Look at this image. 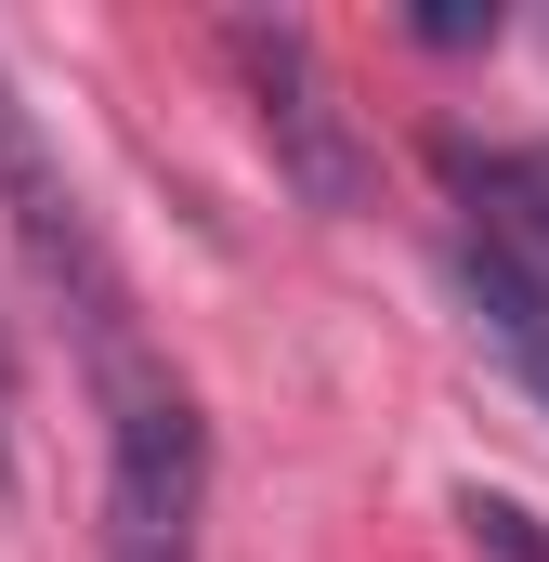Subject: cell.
<instances>
[{"label":"cell","mask_w":549,"mask_h":562,"mask_svg":"<svg viewBox=\"0 0 549 562\" xmlns=\"http://www.w3.org/2000/svg\"><path fill=\"white\" fill-rule=\"evenodd\" d=\"M92 406H105V562H197L210 406L183 393V367L157 340H119V353H92Z\"/></svg>","instance_id":"6da1fadb"},{"label":"cell","mask_w":549,"mask_h":562,"mask_svg":"<svg viewBox=\"0 0 549 562\" xmlns=\"http://www.w3.org/2000/svg\"><path fill=\"white\" fill-rule=\"evenodd\" d=\"M0 223H13V249H26L40 301H53V314L79 327V367H92V353H119V340H144V314H132V276H119L105 223L79 210L66 157L40 144L26 92H13V66H0Z\"/></svg>","instance_id":"7a4b0ae2"},{"label":"cell","mask_w":549,"mask_h":562,"mask_svg":"<svg viewBox=\"0 0 549 562\" xmlns=\"http://www.w3.org/2000/svg\"><path fill=\"white\" fill-rule=\"evenodd\" d=\"M236 79L262 92V144H274V170L301 183V210H367V144H354V119H340L314 40L236 13Z\"/></svg>","instance_id":"3957f363"},{"label":"cell","mask_w":549,"mask_h":562,"mask_svg":"<svg viewBox=\"0 0 549 562\" xmlns=\"http://www.w3.org/2000/svg\"><path fill=\"white\" fill-rule=\"evenodd\" d=\"M445 183H458V236L549 276V144H445Z\"/></svg>","instance_id":"277c9868"},{"label":"cell","mask_w":549,"mask_h":562,"mask_svg":"<svg viewBox=\"0 0 549 562\" xmlns=\"http://www.w3.org/2000/svg\"><path fill=\"white\" fill-rule=\"evenodd\" d=\"M458 288H471L484 340L511 353V380L549 406V276H524V262H511V249H484V236H458Z\"/></svg>","instance_id":"5b68a950"},{"label":"cell","mask_w":549,"mask_h":562,"mask_svg":"<svg viewBox=\"0 0 549 562\" xmlns=\"http://www.w3.org/2000/svg\"><path fill=\"white\" fill-rule=\"evenodd\" d=\"M458 524H471V550L484 562H549V510H524V497H458Z\"/></svg>","instance_id":"8992f818"},{"label":"cell","mask_w":549,"mask_h":562,"mask_svg":"<svg viewBox=\"0 0 549 562\" xmlns=\"http://www.w3.org/2000/svg\"><path fill=\"white\" fill-rule=\"evenodd\" d=\"M0 471H13V314H0Z\"/></svg>","instance_id":"52a82bcc"}]
</instances>
